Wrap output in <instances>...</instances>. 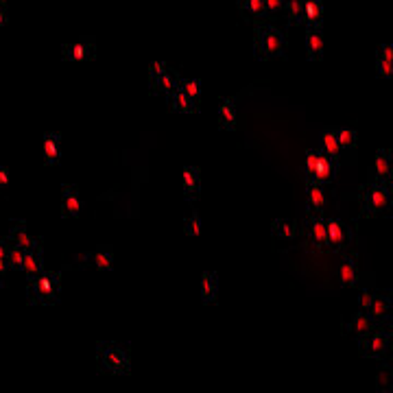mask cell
Returning a JSON list of instances; mask_svg holds the SVG:
<instances>
[{"label":"cell","instance_id":"1","mask_svg":"<svg viewBox=\"0 0 393 393\" xmlns=\"http://www.w3.org/2000/svg\"><path fill=\"white\" fill-rule=\"evenodd\" d=\"M254 55L258 60H275L286 55V35L269 22L254 26Z\"/></svg>","mask_w":393,"mask_h":393},{"label":"cell","instance_id":"2","mask_svg":"<svg viewBox=\"0 0 393 393\" xmlns=\"http://www.w3.org/2000/svg\"><path fill=\"white\" fill-rule=\"evenodd\" d=\"M360 212L365 217H376V214H385L387 210H391L393 205V196L389 192V181L383 184V181H367L356 194Z\"/></svg>","mask_w":393,"mask_h":393},{"label":"cell","instance_id":"3","mask_svg":"<svg viewBox=\"0 0 393 393\" xmlns=\"http://www.w3.org/2000/svg\"><path fill=\"white\" fill-rule=\"evenodd\" d=\"M341 168V162L334 160L330 156H326L324 151L319 147L311 149L306 153V160H304V175L306 179H313L319 181V184H328L332 181V177L336 175V171Z\"/></svg>","mask_w":393,"mask_h":393},{"label":"cell","instance_id":"4","mask_svg":"<svg viewBox=\"0 0 393 393\" xmlns=\"http://www.w3.org/2000/svg\"><path fill=\"white\" fill-rule=\"evenodd\" d=\"M391 326H376L367 334H363L358 343V352L367 358H383L391 349Z\"/></svg>","mask_w":393,"mask_h":393},{"label":"cell","instance_id":"5","mask_svg":"<svg viewBox=\"0 0 393 393\" xmlns=\"http://www.w3.org/2000/svg\"><path fill=\"white\" fill-rule=\"evenodd\" d=\"M302 241L315 249H328V217L324 212H311L302 223Z\"/></svg>","mask_w":393,"mask_h":393},{"label":"cell","instance_id":"6","mask_svg":"<svg viewBox=\"0 0 393 393\" xmlns=\"http://www.w3.org/2000/svg\"><path fill=\"white\" fill-rule=\"evenodd\" d=\"M334 277H336V282H339L341 286H369V280L367 275L363 273L360 269V264L356 262L354 256H343L339 260V264H336V269H334Z\"/></svg>","mask_w":393,"mask_h":393},{"label":"cell","instance_id":"7","mask_svg":"<svg viewBox=\"0 0 393 393\" xmlns=\"http://www.w3.org/2000/svg\"><path fill=\"white\" fill-rule=\"evenodd\" d=\"M177 79H179V75L173 73V70L162 62L151 64V68H149V88L153 94L168 96L177 88Z\"/></svg>","mask_w":393,"mask_h":393},{"label":"cell","instance_id":"8","mask_svg":"<svg viewBox=\"0 0 393 393\" xmlns=\"http://www.w3.org/2000/svg\"><path fill=\"white\" fill-rule=\"evenodd\" d=\"M354 243V232L341 219H328V249L345 251Z\"/></svg>","mask_w":393,"mask_h":393},{"label":"cell","instance_id":"9","mask_svg":"<svg viewBox=\"0 0 393 393\" xmlns=\"http://www.w3.org/2000/svg\"><path fill=\"white\" fill-rule=\"evenodd\" d=\"M367 315H372L381 326H391V315H393V298L387 291H376L374 289V298L372 304L367 306Z\"/></svg>","mask_w":393,"mask_h":393},{"label":"cell","instance_id":"10","mask_svg":"<svg viewBox=\"0 0 393 393\" xmlns=\"http://www.w3.org/2000/svg\"><path fill=\"white\" fill-rule=\"evenodd\" d=\"M96 55V42L94 39H79L62 46V60L66 62H90Z\"/></svg>","mask_w":393,"mask_h":393},{"label":"cell","instance_id":"11","mask_svg":"<svg viewBox=\"0 0 393 393\" xmlns=\"http://www.w3.org/2000/svg\"><path fill=\"white\" fill-rule=\"evenodd\" d=\"M376 326H381V324H378V321L372 315L363 313V311H356L354 315H349L343 321V334L345 336H354V339H360L363 334H367Z\"/></svg>","mask_w":393,"mask_h":393},{"label":"cell","instance_id":"12","mask_svg":"<svg viewBox=\"0 0 393 393\" xmlns=\"http://www.w3.org/2000/svg\"><path fill=\"white\" fill-rule=\"evenodd\" d=\"M369 179L383 181V184L393 179V158L389 149H378L374 164L369 166Z\"/></svg>","mask_w":393,"mask_h":393},{"label":"cell","instance_id":"13","mask_svg":"<svg viewBox=\"0 0 393 393\" xmlns=\"http://www.w3.org/2000/svg\"><path fill=\"white\" fill-rule=\"evenodd\" d=\"M271 234L277 243H284L291 245L295 241H302V226L298 221H291V219H280L273 223Z\"/></svg>","mask_w":393,"mask_h":393},{"label":"cell","instance_id":"14","mask_svg":"<svg viewBox=\"0 0 393 393\" xmlns=\"http://www.w3.org/2000/svg\"><path fill=\"white\" fill-rule=\"evenodd\" d=\"M328 203V192L324 184L313 179H306V208L308 212H324Z\"/></svg>","mask_w":393,"mask_h":393},{"label":"cell","instance_id":"15","mask_svg":"<svg viewBox=\"0 0 393 393\" xmlns=\"http://www.w3.org/2000/svg\"><path fill=\"white\" fill-rule=\"evenodd\" d=\"M319 149L326 153V156L334 158V160H339V162H349L347 156H345V151L341 149L339 145V140H336V134L334 129H324L319 136Z\"/></svg>","mask_w":393,"mask_h":393},{"label":"cell","instance_id":"16","mask_svg":"<svg viewBox=\"0 0 393 393\" xmlns=\"http://www.w3.org/2000/svg\"><path fill=\"white\" fill-rule=\"evenodd\" d=\"M181 190H184L186 199H194L199 196L201 190V171L196 166H186L181 173Z\"/></svg>","mask_w":393,"mask_h":393},{"label":"cell","instance_id":"17","mask_svg":"<svg viewBox=\"0 0 393 393\" xmlns=\"http://www.w3.org/2000/svg\"><path fill=\"white\" fill-rule=\"evenodd\" d=\"M306 51H308V60L311 62H319L324 57V31H321V26H308Z\"/></svg>","mask_w":393,"mask_h":393},{"label":"cell","instance_id":"18","mask_svg":"<svg viewBox=\"0 0 393 393\" xmlns=\"http://www.w3.org/2000/svg\"><path fill=\"white\" fill-rule=\"evenodd\" d=\"M238 9H241V16L251 22H266V9H264V0H238Z\"/></svg>","mask_w":393,"mask_h":393},{"label":"cell","instance_id":"19","mask_svg":"<svg viewBox=\"0 0 393 393\" xmlns=\"http://www.w3.org/2000/svg\"><path fill=\"white\" fill-rule=\"evenodd\" d=\"M376 75L378 77H393V44H383L376 53Z\"/></svg>","mask_w":393,"mask_h":393},{"label":"cell","instance_id":"20","mask_svg":"<svg viewBox=\"0 0 393 393\" xmlns=\"http://www.w3.org/2000/svg\"><path fill=\"white\" fill-rule=\"evenodd\" d=\"M168 105L175 111H181V114H190V111H196L199 109V103L192 101L188 94H184L179 88H175L171 94H168Z\"/></svg>","mask_w":393,"mask_h":393},{"label":"cell","instance_id":"21","mask_svg":"<svg viewBox=\"0 0 393 393\" xmlns=\"http://www.w3.org/2000/svg\"><path fill=\"white\" fill-rule=\"evenodd\" d=\"M334 134H336V140H339L341 149L345 151L347 160L352 162V156H354V151H356V143H358L356 129L354 127H336Z\"/></svg>","mask_w":393,"mask_h":393},{"label":"cell","instance_id":"22","mask_svg":"<svg viewBox=\"0 0 393 393\" xmlns=\"http://www.w3.org/2000/svg\"><path fill=\"white\" fill-rule=\"evenodd\" d=\"M238 122V114H236V103L232 98H223L219 105V125L223 129H234Z\"/></svg>","mask_w":393,"mask_h":393},{"label":"cell","instance_id":"23","mask_svg":"<svg viewBox=\"0 0 393 393\" xmlns=\"http://www.w3.org/2000/svg\"><path fill=\"white\" fill-rule=\"evenodd\" d=\"M81 210V199H79V192L75 186H64L62 190V212L66 217H75L79 214Z\"/></svg>","mask_w":393,"mask_h":393},{"label":"cell","instance_id":"24","mask_svg":"<svg viewBox=\"0 0 393 393\" xmlns=\"http://www.w3.org/2000/svg\"><path fill=\"white\" fill-rule=\"evenodd\" d=\"M321 18H324V0H306L304 5L306 26H321Z\"/></svg>","mask_w":393,"mask_h":393},{"label":"cell","instance_id":"25","mask_svg":"<svg viewBox=\"0 0 393 393\" xmlns=\"http://www.w3.org/2000/svg\"><path fill=\"white\" fill-rule=\"evenodd\" d=\"M42 156H44L46 164H53L60 160V136L57 134H48L42 143Z\"/></svg>","mask_w":393,"mask_h":393},{"label":"cell","instance_id":"26","mask_svg":"<svg viewBox=\"0 0 393 393\" xmlns=\"http://www.w3.org/2000/svg\"><path fill=\"white\" fill-rule=\"evenodd\" d=\"M199 293H201V300L203 302H212L217 300V293H219V280L217 273H205L199 282Z\"/></svg>","mask_w":393,"mask_h":393},{"label":"cell","instance_id":"27","mask_svg":"<svg viewBox=\"0 0 393 393\" xmlns=\"http://www.w3.org/2000/svg\"><path fill=\"white\" fill-rule=\"evenodd\" d=\"M304 5H306V0H286L284 11H286L289 24H293V26L306 24V22H304Z\"/></svg>","mask_w":393,"mask_h":393},{"label":"cell","instance_id":"28","mask_svg":"<svg viewBox=\"0 0 393 393\" xmlns=\"http://www.w3.org/2000/svg\"><path fill=\"white\" fill-rule=\"evenodd\" d=\"M376 383L381 391H393V363H385L378 367Z\"/></svg>","mask_w":393,"mask_h":393},{"label":"cell","instance_id":"29","mask_svg":"<svg viewBox=\"0 0 393 393\" xmlns=\"http://www.w3.org/2000/svg\"><path fill=\"white\" fill-rule=\"evenodd\" d=\"M177 88L184 92V94H188L192 101L199 103V98H201V83L196 81V79H184V77H179V79H177Z\"/></svg>","mask_w":393,"mask_h":393},{"label":"cell","instance_id":"30","mask_svg":"<svg viewBox=\"0 0 393 393\" xmlns=\"http://www.w3.org/2000/svg\"><path fill=\"white\" fill-rule=\"evenodd\" d=\"M184 232H186L188 236H196V234L201 232V219H199V214L190 212V214L186 217V221H184Z\"/></svg>","mask_w":393,"mask_h":393},{"label":"cell","instance_id":"31","mask_svg":"<svg viewBox=\"0 0 393 393\" xmlns=\"http://www.w3.org/2000/svg\"><path fill=\"white\" fill-rule=\"evenodd\" d=\"M284 5H286V0H264V9H266V18H275L280 16V13L284 11Z\"/></svg>","mask_w":393,"mask_h":393},{"label":"cell","instance_id":"32","mask_svg":"<svg viewBox=\"0 0 393 393\" xmlns=\"http://www.w3.org/2000/svg\"><path fill=\"white\" fill-rule=\"evenodd\" d=\"M111 251L109 249H103V251H98V254H94L92 256V260H94V266H98V269H109L111 266Z\"/></svg>","mask_w":393,"mask_h":393},{"label":"cell","instance_id":"33","mask_svg":"<svg viewBox=\"0 0 393 393\" xmlns=\"http://www.w3.org/2000/svg\"><path fill=\"white\" fill-rule=\"evenodd\" d=\"M389 192H391V196H393V179L389 181Z\"/></svg>","mask_w":393,"mask_h":393}]
</instances>
